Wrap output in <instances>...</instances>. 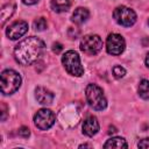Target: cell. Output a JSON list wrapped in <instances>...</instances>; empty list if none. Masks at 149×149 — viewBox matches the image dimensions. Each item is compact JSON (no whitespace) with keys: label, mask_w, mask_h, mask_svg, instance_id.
Segmentation results:
<instances>
[{"label":"cell","mask_w":149,"mask_h":149,"mask_svg":"<svg viewBox=\"0 0 149 149\" xmlns=\"http://www.w3.org/2000/svg\"><path fill=\"white\" fill-rule=\"evenodd\" d=\"M44 49V43L38 37L31 36L21 41L15 50L14 56L17 63L22 65H30L38 59Z\"/></svg>","instance_id":"obj_1"},{"label":"cell","mask_w":149,"mask_h":149,"mask_svg":"<svg viewBox=\"0 0 149 149\" xmlns=\"http://www.w3.org/2000/svg\"><path fill=\"white\" fill-rule=\"evenodd\" d=\"M85 95L88 105L95 111H102L107 106V100L102 90L95 84H88L85 90Z\"/></svg>","instance_id":"obj_2"},{"label":"cell","mask_w":149,"mask_h":149,"mask_svg":"<svg viewBox=\"0 0 149 149\" xmlns=\"http://www.w3.org/2000/svg\"><path fill=\"white\" fill-rule=\"evenodd\" d=\"M21 85V76L14 70H5L1 73V92L12 94L19 90Z\"/></svg>","instance_id":"obj_3"},{"label":"cell","mask_w":149,"mask_h":149,"mask_svg":"<svg viewBox=\"0 0 149 149\" xmlns=\"http://www.w3.org/2000/svg\"><path fill=\"white\" fill-rule=\"evenodd\" d=\"M62 62H63L65 70L70 74L76 76V77H80L84 73V68L81 66L79 55L76 51H73V50L66 51L62 57Z\"/></svg>","instance_id":"obj_4"},{"label":"cell","mask_w":149,"mask_h":149,"mask_svg":"<svg viewBox=\"0 0 149 149\" xmlns=\"http://www.w3.org/2000/svg\"><path fill=\"white\" fill-rule=\"evenodd\" d=\"M113 16H114V20L123 27H130L136 21L135 12L128 7H125V6L116 7L113 12Z\"/></svg>","instance_id":"obj_5"},{"label":"cell","mask_w":149,"mask_h":149,"mask_svg":"<svg viewBox=\"0 0 149 149\" xmlns=\"http://www.w3.org/2000/svg\"><path fill=\"white\" fill-rule=\"evenodd\" d=\"M80 49L87 55H95L102 49V41L98 35H86L80 41Z\"/></svg>","instance_id":"obj_6"},{"label":"cell","mask_w":149,"mask_h":149,"mask_svg":"<svg viewBox=\"0 0 149 149\" xmlns=\"http://www.w3.org/2000/svg\"><path fill=\"white\" fill-rule=\"evenodd\" d=\"M55 120H56V116H55L54 112H51L50 109H47V108H42V109L37 111V113L34 116V123L41 130L49 129L55 123Z\"/></svg>","instance_id":"obj_7"},{"label":"cell","mask_w":149,"mask_h":149,"mask_svg":"<svg viewBox=\"0 0 149 149\" xmlns=\"http://www.w3.org/2000/svg\"><path fill=\"white\" fill-rule=\"evenodd\" d=\"M125 47H126V43L121 35H119V34L108 35L107 41H106V49L109 55L118 56V55L122 54L125 50Z\"/></svg>","instance_id":"obj_8"},{"label":"cell","mask_w":149,"mask_h":149,"mask_svg":"<svg viewBox=\"0 0 149 149\" xmlns=\"http://www.w3.org/2000/svg\"><path fill=\"white\" fill-rule=\"evenodd\" d=\"M28 30V23L26 21H16L7 28V36L10 40H17L23 36Z\"/></svg>","instance_id":"obj_9"},{"label":"cell","mask_w":149,"mask_h":149,"mask_svg":"<svg viewBox=\"0 0 149 149\" xmlns=\"http://www.w3.org/2000/svg\"><path fill=\"white\" fill-rule=\"evenodd\" d=\"M99 132V122L95 116H88L83 122V133L87 136H93Z\"/></svg>","instance_id":"obj_10"},{"label":"cell","mask_w":149,"mask_h":149,"mask_svg":"<svg viewBox=\"0 0 149 149\" xmlns=\"http://www.w3.org/2000/svg\"><path fill=\"white\" fill-rule=\"evenodd\" d=\"M35 97L41 105H51L52 100H54V93L51 91L47 90L45 87H41V86L36 87Z\"/></svg>","instance_id":"obj_11"},{"label":"cell","mask_w":149,"mask_h":149,"mask_svg":"<svg viewBox=\"0 0 149 149\" xmlns=\"http://www.w3.org/2000/svg\"><path fill=\"white\" fill-rule=\"evenodd\" d=\"M88 15H90V13H88V10L86 8L78 7L72 14V21L74 23H77V24H81L88 19Z\"/></svg>","instance_id":"obj_12"},{"label":"cell","mask_w":149,"mask_h":149,"mask_svg":"<svg viewBox=\"0 0 149 149\" xmlns=\"http://www.w3.org/2000/svg\"><path fill=\"white\" fill-rule=\"evenodd\" d=\"M14 12H15V3L9 2V3H6L5 6H2V8H1V26L5 24V22L14 14Z\"/></svg>","instance_id":"obj_13"},{"label":"cell","mask_w":149,"mask_h":149,"mask_svg":"<svg viewBox=\"0 0 149 149\" xmlns=\"http://www.w3.org/2000/svg\"><path fill=\"white\" fill-rule=\"evenodd\" d=\"M70 0H51V8L56 12V13H62V12H66L70 8Z\"/></svg>","instance_id":"obj_14"},{"label":"cell","mask_w":149,"mask_h":149,"mask_svg":"<svg viewBox=\"0 0 149 149\" xmlns=\"http://www.w3.org/2000/svg\"><path fill=\"white\" fill-rule=\"evenodd\" d=\"M128 144L125 139L122 137H112L107 140V142L104 144V148H127Z\"/></svg>","instance_id":"obj_15"},{"label":"cell","mask_w":149,"mask_h":149,"mask_svg":"<svg viewBox=\"0 0 149 149\" xmlns=\"http://www.w3.org/2000/svg\"><path fill=\"white\" fill-rule=\"evenodd\" d=\"M139 94L141 98L143 99H149V80L147 79H142L139 84Z\"/></svg>","instance_id":"obj_16"},{"label":"cell","mask_w":149,"mask_h":149,"mask_svg":"<svg viewBox=\"0 0 149 149\" xmlns=\"http://www.w3.org/2000/svg\"><path fill=\"white\" fill-rule=\"evenodd\" d=\"M34 28L35 30H38V31H42L47 28V20L44 17H38L34 21Z\"/></svg>","instance_id":"obj_17"},{"label":"cell","mask_w":149,"mask_h":149,"mask_svg":"<svg viewBox=\"0 0 149 149\" xmlns=\"http://www.w3.org/2000/svg\"><path fill=\"white\" fill-rule=\"evenodd\" d=\"M113 74L116 77V78H122L125 74H126V70L121 66V65H115L113 68Z\"/></svg>","instance_id":"obj_18"},{"label":"cell","mask_w":149,"mask_h":149,"mask_svg":"<svg viewBox=\"0 0 149 149\" xmlns=\"http://www.w3.org/2000/svg\"><path fill=\"white\" fill-rule=\"evenodd\" d=\"M19 135L20 136H22V137H28L29 135H30V132H29V128L28 127H24V126H22V127H20L19 128Z\"/></svg>","instance_id":"obj_19"},{"label":"cell","mask_w":149,"mask_h":149,"mask_svg":"<svg viewBox=\"0 0 149 149\" xmlns=\"http://www.w3.org/2000/svg\"><path fill=\"white\" fill-rule=\"evenodd\" d=\"M62 50H63V47H62V44H61V43L56 42V43H54V44H52V51H54L55 54H59Z\"/></svg>","instance_id":"obj_20"},{"label":"cell","mask_w":149,"mask_h":149,"mask_svg":"<svg viewBox=\"0 0 149 149\" xmlns=\"http://www.w3.org/2000/svg\"><path fill=\"white\" fill-rule=\"evenodd\" d=\"M139 148H149V139H142L139 143H137Z\"/></svg>","instance_id":"obj_21"},{"label":"cell","mask_w":149,"mask_h":149,"mask_svg":"<svg viewBox=\"0 0 149 149\" xmlns=\"http://www.w3.org/2000/svg\"><path fill=\"white\" fill-rule=\"evenodd\" d=\"M22 2L26 5H34V3L38 2V0H22Z\"/></svg>","instance_id":"obj_22"},{"label":"cell","mask_w":149,"mask_h":149,"mask_svg":"<svg viewBox=\"0 0 149 149\" xmlns=\"http://www.w3.org/2000/svg\"><path fill=\"white\" fill-rule=\"evenodd\" d=\"M146 64H147V66L149 68V54H148L147 57H146Z\"/></svg>","instance_id":"obj_23"},{"label":"cell","mask_w":149,"mask_h":149,"mask_svg":"<svg viewBox=\"0 0 149 149\" xmlns=\"http://www.w3.org/2000/svg\"><path fill=\"white\" fill-rule=\"evenodd\" d=\"M115 132H116V130H115V128H114V127H109V132H108L109 134H111V133H115Z\"/></svg>","instance_id":"obj_24"}]
</instances>
